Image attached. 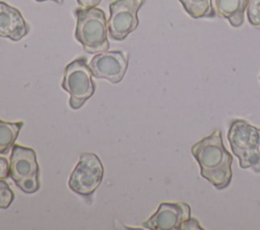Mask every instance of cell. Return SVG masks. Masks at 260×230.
<instances>
[{
  "label": "cell",
  "instance_id": "obj_7",
  "mask_svg": "<svg viewBox=\"0 0 260 230\" xmlns=\"http://www.w3.org/2000/svg\"><path fill=\"white\" fill-rule=\"evenodd\" d=\"M145 0H114L110 3L108 32L114 41H123L139 23L138 10Z\"/></svg>",
  "mask_w": 260,
  "mask_h": 230
},
{
  "label": "cell",
  "instance_id": "obj_19",
  "mask_svg": "<svg viewBox=\"0 0 260 230\" xmlns=\"http://www.w3.org/2000/svg\"><path fill=\"white\" fill-rule=\"evenodd\" d=\"M38 2H43V1H54L57 4H63V0H36Z\"/></svg>",
  "mask_w": 260,
  "mask_h": 230
},
{
  "label": "cell",
  "instance_id": "obj_5",
  "mask_svg": "<svg viewBox=\"0 0 260 230\" xmlns=\"http://www.w3.org/2000/svg\"><path fill=\"white\" fill-rule=\"evenodd\" d=\"M9 177L25 194L40 188V170L34 149L13 145L9 159Z\"/></svg>",
  "mask_w": 260,
  "mask_h": 230
},
{
  "label": "cell",
  "instance_id": "obj_10",
  "mask_svg": "<svg viewBox=\"0 0 260 230\" xmlns=\"http://www.w3.org/2000/svg\"><path fill=\"white\" fill-rule=\"evenodd\" d=\"M28 31L29 27L21 12L17 8L0 1V36L18 42Z\"/></svg>",
  "mask_w": 260,
  "mask_h": 230
},
{
  "label": "cell",
  "instance_id": "obj_8",
  "mask_svg": "<svg viewBox=\"0 0 260 230\" xmlns=\"http://www.w3.org/2000/svg\"><path fill=\"white\" fill-rule=\"evenodd\" d=\"M128 63L129 57L126 52L105 51L94 55L88 66L93 77L116 84L122 81L128 69Z\"/></svg>",
  "mask_w": 260,
  "mask_h": 230
},
{
  "label": "cell",
  "instance_id": "obj_13",
  "mask_svg": "<svg viewBox=\"0 0 260 230\" xmlns=\"http://www.w3.org/2000/svg\"><path fill=\"white\" fill-rule=\"evenodd\" d=\"M185 11L192 18H212L215 17V8L212 5V0H179Z\"/></svg>",
  "mask_w": 260,
  "mask_h": 230
},
{
  "label": "cell",
  "instance_id": "obj_17",
  "mask_svg": "<svg viewBox=\"0 0 260 230\" xmlns=\"http://www.w3.org/2000/svg\"><path fill=\"white\" fill-rule=\"evenodd\" d=\"M9 176V163L4 157H0V179H5Z\"/></svg>",
  "mask_w": 260,
  "mask_h": 230
},
{
  "label": "cell",
  "instance_id": "obj_1",
  "mask_svg": "<svg viewBox=\"0 0 260 230\" xmlns=\"http://www.w3.org/2000/svg\"><path fill=\"white\" fill-rule=\"evenodd\" d=\"M191 153L200 167V174L217 189L228 187L232 180L233 156L225 149L221 132L213 131L191 148Z\"/></svg>",
  "mask_w": 260,
  "mask_h": 230
},
{
  "label": "cell",
  "instance_id": "obj_2",
  "mask_svg": "<svg viewBox=\"0 0 260 230\" xmlns=\"http://www.w3.org/2000/svg\"><path fill=\"white\" fill-rule=\"evenodd\" d=\"M226 137L241 168H252L260 173V128L246 120L235 119L230 123Z\"/></svg>",
  "mask_w": 260,
  "mask_h": 230
},
{
  "label": "cell",
  "instance_id": "obj_12",
  "mask_svg": "<svg viewBox=\"0 0 260 230\" xmlns=\"http://www.w3.org/2000/svg\"><path fill=\"white\" fill-rule=\"evenodd\" d=\"M22 122H4L0 120V153L7 154L13 147L18 133L22 128Z\"/></svg>",
  "mask_w": 260,
  "mask_h": 230
},
{
  "label": "cell",
  "instance_id": "obj_14",
  "mask_svg": "<svg viewBox=\"0 0 260 230\" xmlns=\"http://www.w3.org/2000/svg\"><path fill=\"white\" fill-rule=\"evenodd\" d=\"M247 16L249 22L260 29V0H248Z\"/></svg>",
  "mask_w": 260,
  "mask_h": 230
},
{
  "label": "cell",
  "instance_id": "obj_11",
  "mask_svg": "<svg viewBox=\"0 0 260 230\" xmlns=\"http://www.w3.org/2000/svg\"><path fill=\"white\" fill-rule=\"evenodd\" d=\"M218 16L229 20L232 26L239 27L244 23V14L248 0H214Z\"/></svg>",
  "mask_w": 260,
  "mask_h": 230
},
{
  "label": "cell",
  "instance_id": "obj_15",
  "mask_svg": "<svg viewBox=\"0 0 260 230\" xmlns=\"http://www.w3.org/2000/svg\"><path fill=\"white\" fill-rule=\"evenodd\" d=\"M14 200V194L8 183L0 179V209H7Z\"/></svg>",
  "mask_w": 260,
  "mask_h": 230
},
{
  "label": "cell",
  "instance_id": "obj_9",
  "mask_svg": "<svg viewBox=\"0 0 260 230\" xmlns=\"http://www.w3.org/2000/svg\"><path fill=\"white\" fill-rule=\"evenodd\" d=\"M190 217L191 208L188 204L161 203L156 212L142 223V227L152 230H176Z\"/></svg>",
  "mask_w": 260,
  "mask_h": 230
},
{
  "label": "cell",
  "instance_id": "obj_18",
  "mask_svg": "<svg viewBox=\"0 0 260 230\" xmlns=\"http://www.w3.org/2000/svg\"><path fill=\"white\" fill-rule=\"evenodd\" d=\"M76 1L81 8H90V7H96L102 0H76Z\"/></svg>",
  "mask_w": 260,
  "mask_h": 230
},
{
  "label": "cell",
  "instance_id": "obj_16",
  "mask_svg": "<svg viewBox=\"0 0 260 230\" xmlns=\"http://www.w3.org/2000/svg\"><path fill=\"white\" fill-rule=\"evenodd\" d=\"M180 229H183V230H186V229H193V230H195V229H200V230H201L202 227L200 226L199 222H198L196 219L190 217L188 220H186L185 222L182 223Z\"/></svg>",
  "mask_w": 260,
  "mask_h": 230
},
{
  "label": "cell",
  "instance_id": "obj_4",
  "mask_svg": "<svg viewBox=\"0 0 260 230\" xmlns=\"http://www.w3.org/2000/svg\"><path fill=\"white\" fill-rule=\"evenodd\" d=\"M62 88L69 93V104L73 109L80 108L93 95L95 84L84 57L75 59L65 67Z\"/></svg>",
  "mask_w": 260,
  "mask_h": 230
},
{
  "label": "cell",
  "instance_id": "obj_6",
  "mask_svg": "<svg viewBox=\"0 0 260 230\" xmlns=\"http://www.w3.org/2000/svg\"><path fill=\"white\" fill-rule=\"evenodd\" d=\"M104 176V166L93 153H82L68 179L70 189L87 197L99 187Z\"/></svg>",
  "mask_w": 260,
  "mask_h": 230
},
{
  "label": "cell",
  "instance_id": "obj_3",
  "mask_svg": "<svg viewBox=\"0 0 260 230\" xmlns=\"http://www.w3.org/2000/svg\"><path fill=\"white\" fill-rule=\"evenodd\" d=\"M75 39L82 45L88 54L108 51V25L105 12L98 7L77 8Z\"/></svg>",
  "mask_w": 260,
  "mask_h": 230
}]
</instances>
